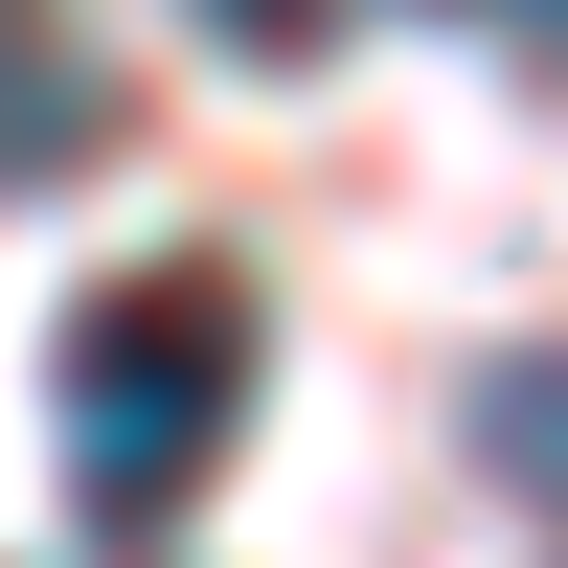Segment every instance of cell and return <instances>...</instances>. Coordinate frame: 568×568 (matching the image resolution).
<instances>
[{
    "mask_svg": "<svg viewBox=\"0 0 568 568\" xmlns=\"http://www.w3.org/2000/svg\"><path fill=\"white\" fill-rule=\"evenodd\" d=\"M227 433H251V296L227 273H114L69 318V500L114 546H160L227 478Z\"/></svg>",
    "mask_w": 568,
    "mask_h": 568,
    "instance_id": "obj_1",
    "label": "cell"
},
{
    "mask_svg": "<svg viewBox=\"0 0 568 568\" xmlns=\"http://www.w3.org/2000/svg\"><path fill=\"white\" fill-rule=\"evenodd\" d=\"M91 136H114V91H45V0H0V182L91 160Z\"/></svg>",
    "mask_w": 568,
    "mask_h": 568,
    "instance_id": "obj_2",
    "label": "cell"
},
{
    "mask_svg": "<svg viewBox=\"0 0 568 568\" xmlns=\"http://www.w3.org/2000/svg\"><path fill=\"white\" fill-rule=\"evenodd\" d=\"M478 455H500V478L568 524V364H478Z\"/></svg>",
    "mask_w": 568,
    "mask_h": 568,
    "instance_id": "obj_3",
    "label": "cell"
},
{
    "mask_svg": "<svg viewBox=\"0 0 568 568\" xmlns=\"http://www.w3.org/2000/svg\"><path fill=\"white\" fill-rule=\"evenodd\" d=\"M205 45H251V69H318V45H342V0H205Z\"/></svg>",
    "mask_w": 568,
    "mask_h": 568,
    "instance_id": "obj_4",
    "label": "cell"
},
{
    "mask_svg": "<svg viewBox=\"0 0 568 568\" xmlns=\"http://www.w3.org/2000/svg\"><path fill=\"white\" fill-rule=\"evenodd\" d=\"M478 45H524V69H568V0H455Z\"/></svg>",
    "mask_w": 568,
    "mask_h": 568,
    "instance_id": "obj_5",
    "label": "cell"
}]
</instances>
